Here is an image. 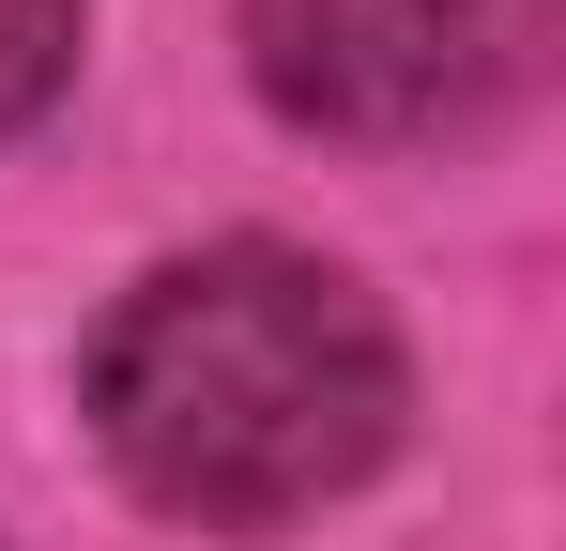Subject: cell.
<instances>
[{
  "label": "cell",
  "mask_w": 566,
  "mask_h": 551,
  "mask_svg": "<svg viewBox=\"0 0 566 551\" xmlns=\"http://www.w3.org/2000/svg\"><path fill=\"white\" fill-rule=\"evenodd\" d=\"M413 367L368 276L306 261V246H199L154 261L93 337V445L107 475L199 521V537H276L306 506L368 490L398 459Z\"/></svg>",
  "instance_id": "6da1fadb"
},
{
  "label": "cell",
  "mask_w": 566,
  "mask_h": 551,
  "mask_svg": "<svg viewBox=\"0 0 566 551\" xmlns=\"http://www.w3.org/2000/svg\"><path fill=\"white\" fill-rule=\"evenodd\" d=\"M552 62V0H245V77L306 138H460Z\"/></svg>",
  "instance_id": "7a4b0ae2"
},
{
  "label": "cell",
  "mask_w": 566,
  "mask_h": 551,
  "mask_svg": "<svg viewBox=\"0 0 566 551\" xmlns=\"http://www.w3.org/2000/svg\"><path fill=\"white\" fill-rule=\"evenodd\" d=\"M62 62H77V0H0V138L46 123Z\"/></svg>",
  "instance_id": "3957f363"
}]
</instances>
